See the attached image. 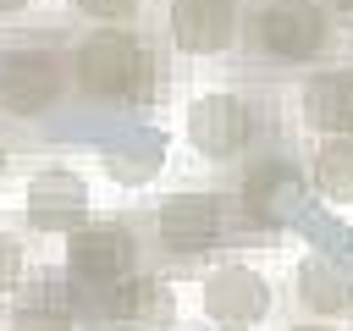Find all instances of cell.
<instances>
[{
    "label": "cell",
    "mask_w": 353,
    "mask_h": 331,
    "mask_svg": "<svg viewBox=\"0 0 353 331\" xmlns=\"http://www.w3.org/2000/svg\"><path fill=\"white\" fill-rule=\"evenodd\" d=\"M342 6H353V0H342Z\"/></svg>",
    "instance_id": "obj_21"
},
{
    "label": "cell",
    "mask_w": 353,
    "mask_h": 331,
    "mask_svg": "<svg viewBox=\"0 0 353 331\" xmlns=\"http://www.w3.org/2000/svg\"><path fill=\"white\" fill-rule=\"evenodd\" d=\"M154 237L165 254L193 259L204 248H215L221 237V199L215 193H171L154 204Z\"/></svg>",
    "instance_id": "obj_7"
},
{
    "label": "cell",
    "mask_w": 353,
    "mask_h": 331,
    "mask_svg": "<svg viewBox=\"0 0 353 331\" xmlns=\"http://www.w3.org/2000/svg\"><path fill=\"white\" fill-rule=\"evenodd\" d=\"M254 44L270 61H314L331 44V22L314 0H270L254 17Z\"/></svg>",
    "instance_id": "obj_4"
},
{
    "label": "cell",
    "mask_w": 353,
    "mask_h": 331,
    "mask_svg": "<svg viewBox=\"0 0 353 331\" xmlns=\"http://www.w3.org/2000/svg\"><path fill=\"white\" fill-rule=\"evenodd\" d=\"M254 105L243 94H199L188 105V143L204 160H237L254 143Z\"/></svg>",
    "instance_id": "obj_5"
},
{
    "label": "cell",
    "mask_w": 353,
    "mask_h": 331,
    "mask_svg": "<svg viewBox=\"0 0 353 331\" xmlns=\"http://www.w3.org/2000/svg\"><path fill=\"white\" fill-rule=\"evenodd\" d=\"M28 0H0V17H11V11H22Z\"/></svg>",
    "instance_id": "obj_18"
},
{
    "label": "cell",
    "mask_w": 353,
    "mask_h": 331,
    "mask_svg": "<svg viewBox=\"0 0 353 331\" xmlns=\"http://www.w3.org/2000/svg\"><path fill=\"white\" fill-rule=\"evenodd\" d=\"M72 6H77L83 17H94V22H110V28H116V22H132V17L143 11V0H72Z\"/></svg>",
    "instance_id": "obj_16"
},
{
    "label": "cell",
    "mask_w": 353,
    "mask_h": 331,
    "mask_svg": "<svg viewBox=\"0 0 353 331\" xmlns=\"http://www.w3.org/2000/svg\"><path fill=\"white\" fill-rule=\"evenodd\" d=\"M11 331H72V314H66L61 303L39 298V303H22V309L11 314Z\"/></svg>",
    "instance_id": "obj_15"
},
{
    "label": "cell",
    "mask_w": 353,
    "mask_h": 331,
    "mask_svg": "<svg viewBox=\"0 0 353 331\" xmlns=\"http://www.w3.org/2000/svg\"><path fill=\"white\" fill-rule=\"evenodd\" d=\"M292 331H331V325H309V320H303V325H292Z\"/></svg>",
    "instance_id": "obj_19"
},
{
    "label": "cell",
    "mask_w": 353,
    "mask_h": 331,
    "mask_svg": "<svg viewBox=\"0 0 353 331\" xmlns=\"http://www.w3.org/2000/svg\"><path fill=\"white\" fill-rule=\"evenodd\" d=\"M22 265H28V259H22V243H17L11 232H0V292H11V287L22 281Z\"/></svg>",
    "instance_id": "obj_17"
},
{
    "label": "cell",
    "mask_w": 353,
    "mask_h": 331,
    "mask_svg": "<svg viewBox=\"0 0 353 331\" xmlns=\"http://www.w3.org/2000/svg\"><path fill=\"white\" fill-rule=\"evenodd\" d=\"M314 193L331 199V204H353V132H331L320 149H314Z\"/></svg>",
    "instance_id": "obj_14"
},
{
    "label": "cell",
    "mask_w": 353,
    "mask_h": 331,
    "mask_svg": "<svg viewBox=\"0 0 353 331\" xmlns=\"http://www.w3.org/2000/svg\"><path fill=\"white\" fill-rule=\"evenodd\" d=\"M94 309H99V320L116 325V331H171V320H176V298H171V287L154 281V276H127V281L110 287Z\"/></svg>",
    "instance_id": "obj_10"
},
{
    "label": "cell",
    "mask_w": 353,
    "mask_h": 331,
    "mask_svg": "<svg viewBox=\"0 0 353 331\" xmlns=\"http://www.w3.org/2000/svg\"><path fill=\"white\" fill-rule=\"evenodd\" d=\"M66 83H72V72H66V61L55 50L28 44V50H6L0 55V110L6 116H44V110H55Z\"/></svg>",
    "instance_id": "obj_3"
},
{
    "label": "cell",
    "mask_w": 353,
    "mask_h": 331,
    "mask_svg": "<svg viewBox=\"0 0 353 331\" xmlns=\"http://www.w3.org/2000/svg\"><path fill=\"white\" fill-rule=\"evenodd\" d=\"M88 221V188L77 171L66 166H44L33 182H28V226L33 232H77Z\"/></svg>",
    "instance_id": "obj_9"
},
{
    "label": "cell",
    "mask_w": 353,
    "mask_h": 331,
    "mask_svg": "<svg viewBox=\"0 0 353 331\" xmlns=\"http://www.w3.org/2000/svg\"><path fill=\"white\" fill-rule=\"evenodd\" d=\"M298 298L314 309V314H347L353 309V276L331 259H303L298 265Z\"/></svg>",
    "instance_id": "obj_13"
},
{
    "label": "cell",
    "mask_w": 353,
    "mask_h": 331,
    "mask_svg": "<svg viewBox=\"0 0 353 331\" xmlns=\"http://www.w3.org/2000/svg\"><path fill=\"white\" fill-rule=\"evenodd\" d=\"M298 199H303V182H298V171L281 166V160L254 166L248 182H243V204H248L254 215H265V221H287V215L298 210Z\"/></svg>",
    "instance_id": "obj_11"
},
{
    "label": "cell",
    "mask_w": 353,
    "mask_h": 331,
    "mask_svg": "<svg viewBox=\"0 0 353 331\" xmlns=\"http://www.w3.org/2000/svg\"><path fill=\"white\" fill-rule=\"evenodd\" d=\"M66 72H72V83L88 99H110V105L143 99L149 83H154V61H149V50H143L138 33H88L72 50Z\"/></svg>",
    "instance_id": "obj_1"
},
{
    "label": "cell",
    "mask_w": 353,
    "mask_h": 331,
    "mask_svg": "<svg viewBox=\"0 0 353 331\" xmlns=\"http://www.w3.org/2000/svg\"><path fill=\"white\" fill-rule=\"evenodd\" d=\"M66 276L77 287V298L99 303L110 287H121L127 276H138V237L121 221H83L77 232H66Z\"/></svg>",
    "instance_id": "obj_2"
},
{
    "label": "cell",
    "mask_w": 353,
    "mask_h": 331,
    "mask_svg": "<svg viewBox=\"0 0 353 331\" xmlns=\"http://www.w3.org/2000/svg\"><path fill=\"white\" fill-rule=\"evenodd\" d=\"M270 314V281L248 265H215L204 276V320L221 331H248Z\"/></svg>",
    "instance_id": "obj_6"
},
{
    "label": "cell",
    "mask_w": 353,
    "mask_h": 331,
    "mask_svg": "<svg viewBox=\"0 0 353 331\" xmlns=\"http://www.w3.org/2000/svg\"><path fill=\"white\" fill-rule=\"evenodd\" d=\"M303 121L314 132H353V77L347 72H320L303 88Z\"/></svg>",
    "instance_id": "obj_12"
},
{
    "label": "cell",
    "mask_w": 353,
    "mask_h": 331,
    "mask_svg": "<svg viewBox=\"0 0 353 331\" xmlns=\"http://www.w3.org/2000/svg\"><path fill=\"white\" fill-rule=\"evenodd\" d=\"M0 177H6V143H0Z\"/></svg>",
    "instance_id": "obj_20"
},
{
    "label": "cell",
    "mask_w": 353,
    "mask_h": 331,
    "mask_svg": "<svg viewBox=\"0 0 353 331\" xmlns=\"http://www.w3.org/2000/svg\"><path fill=\"white\" fill-rule=\"evenodd\" d=\"M165 33L182 55H221L237 44V0H171Z\"/></svg>",
    "instance_id": "obj_8"
}]
</instances>
